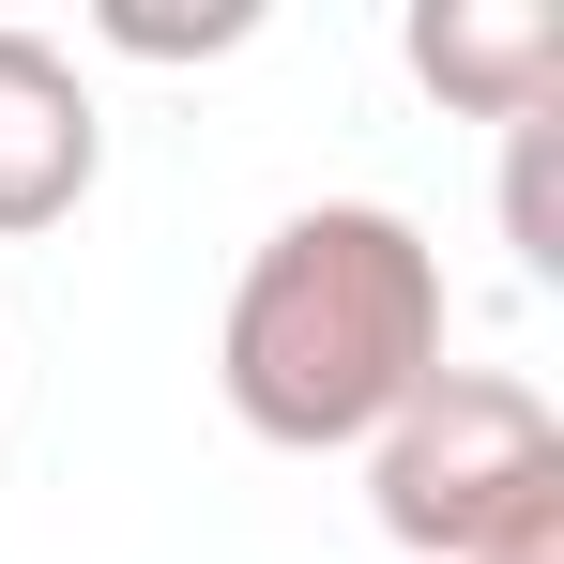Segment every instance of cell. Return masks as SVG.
<instances>
[{"mask_svg":"<svg viewBox=\"0 0 564 564\" xmlns=\"http://www.w3.org/2000/svg\"><path fill=\"white\" fill-rule=\"evenodd\" d=\"M443 367V260L397 198H305L260 229V260L229 275L214 321V381L229 412L321 458V443H367L412 381Z\"/></svg>","mask_w":564,"mask_h":564,"instance_id":"1","label":"cell"},{"mask_svg":"<svg viewBox=\"0 0 564 564\" xmlns=\"http://www.w3.org/2000/svg\"><path fill=\"white\" fill-rule=\"evenodd\" d=\"M367 503H381L397 550L458 564V550H488L503 519L564 503V412L519 367H427L367 427Z\"/></svg>","mask_w":564,"mask_h":564,"instance_id":"2","label":"cell"},{"mask_svg":"<svg viewBox=\"0 0 564 564\" xmlns=\"http://www.w3.org/2000/svg\"><path fill=\"white\" fill-rule=\"evenodd\" d=\"M107 169V107L77 77V46L62 31H31V15H0V245H31V229H62Z\"/></svg>","mask_w":564,"mask_h":564,"instance_id":"3","label":"cell"},{"mask_svg":"<svg viewBox=\"0 0 564 564\" xmlns=\"http://www.w3.org/2000/svg\"><path fill=\"white\" fill-rule=\"evenodd\" d=\"M412 77L473 122H534L564 107V0H412Z\"/></svg>","mask_w":564,"mask_h":564,"instance_id":"4","label":"cell"},{"mask_svg":"<svg viewBox=\"0 0 564 564\" xmlns=\"http://www.w3.org/2000/svg\"><path fill=\"white\" fill-rule=\"evenodd\" d=\"M503 245H519V275H534V290L564 275V107L503 122Z\"/></svg>","mask_w":564,"mask_h":564,"instance_id":"5","label":"cell"},{"mask_svg":"<svg viewBox=\"0 0 564 564\" xmlns=\"http://www.w3.org/2000/svg\"><path fill=\"white\" fill-rule=\"evenodd\" d=\"M93 31H107V46H138V62H184V46H245L260 0H198V15H169V0H107Z\"/></svg>","mask_w":564,"mask_h":564,"instance_id":"6","label":"cell"},{"mask_svg":"<svg viewBox=\"0 0 564 564\" xmlns=\"http://www.w3.org/2000/svg\"><path fill=\"white\" fill-rule=\"evenodd\" d=\"M458 564H564V503H534V519H503L488 550H458Z\"/></svg>","mask_w":564,"mask_h":564,"instance_id":"7","label":"cell"}]
</instances>
